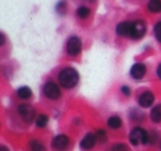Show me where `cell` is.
Here are the masks:
<instances>
[{"label": "cell", "mask_w": 161, "mask_h": 151, "mask_svg": "<svg viewBox=\"0 0 161 151\" xmlns=\"http://www.w3.org/2000/svg\"><path fill=\"white\" fill-rule=\"evenodd\" d=\"M96 141H97L96 136L94 133H91V132L86 133V136L80 141V147L83 149H85V150H90V149H92L95 146Z\"/></svg>", "instance_id": "10"}, {"label": "cell", "mask_w": 161, "mask_h": 151, "mask_svg": "<svg viewBox=\"0 0 161 151\" xmlns=\"http://www.w3.org/2000/svg\"><path fill=\"white\" fill-rule=\"evenodd\" d=\"M30 150L31 151H45V148L40 141L38 140H33L30 143Z\"/></svg>", "instance_id": "18"}, {"label": "cell", "mask_w": 161, "mask_h": 151, "mask_svg": "<svg viewBox=\"0 0 161 151\" xmlns=\"http://www.w3.org/2000/svg\"><path fill=\"white\" fill-rule=\"evenodd\" d=\"M0 151H10V150L6 146H1L0 147Z\"/></svg>", "instance_id": "26"}, {"label": "cell", "mask_w": 161, "mask_h": 151, "mask_svg": "<svg viewBox=\"0 0 161 151\" xmlns=\"http://www.w3.org/2000/svg\"><path fill=\"white\" fill-rule=\"evenodd\" d=\"M67 54L71 56H76L82 51V41L78 36H71L66 43Z\"/></svg>", "instance_id": "3"}, {"label": "cell", "mask_w": 161, "mask_h": 151, "mask_svg": "<svg viewBox=\"0 0 161 151\" xmlns=\"http://www.w3.org/2000/svg\"><path fill=\"white\" fill-rule=\"evenodd\" d=\"M121 93L125 94L126 96H129L130 95V88L128 86H123L121 87Z\"/></svg>", "instance_id": "23"}, {"label": "cell", "mask_w": 161, "mask_h": 151, "mask_svg": "<svg viewBox=\"0 0 161 151\" xmlns=\"http://www.w3.org/2000/svg\"><path fill=\"white\" fill-rule=\"evenodd\" d=\"M47 122H49V117L47 115H43V114L42 115H39L36 119V124L39 128H44L47 125Z\"/></svg>", "instance_id": "16"}, {"label": "cell", "mask_w": 161, "mask_h": 151, "mask_svg": "<svg viewBox=\"0 0 161 151\" xmlns=\"http://www.w3.org/2000/svg\"><path fill=\"white\" fill-rule=\"evenodd\" d=\"M18 113L22 117V119L27 122H31L36 117V110L30 105H20L18 107Z\"/></svg>", "instance_id": "6"}, {"label": "cell", "mask_w": 161, "mask_h": 151, "mask_svg": "<svg viewBox=\"0 0 161 151\" xmlns=\"http://www.w3.org/2000/svg\"><path fill=\"white\" fill-rule=\"evenodd\" d=\"M116 32L120 36H130V33H131V22L125 21V22L118 23L116 27Z\"/></svg>", "instance_id": "11"}, {"label": "cell", "mask_w": 161, "mask_h": 151, "mask_svg": "<svg viewBox=\"0 0 161 151\" xmlns=\"http://www.w3.org/2000/svg\"><path fill=\"white\" fill-rule=\"evenodd\" d=\"M147 31V27H146L145 22L141 20H136L131 22V33H130V38L132 39H141L146 34Z\"/></svg>", "instance_id": "4"}, {"label": "cell", "mask_w": 161, "mask_h": 151, "mask_svg": "<svg viewBox=\"0 0 161 151\" xmlns=\"http://www.w3.org/2000/svg\"><path fill=\"white\" fill-rule=\"evenodd\" d=\"M153 102H154V96L151 92H145V93L141 94L138 98L139 105H140L141 107H143V108L150 107L153 104Z\"/></svg>", "instance_id": "9"}, {"label": "cell", "mask_w": 161, "mask_h": 151, "mask_svg": "<svg viewBox=\"0 0 161 151\" xmlns=\"http://www.w3.org/2000/svg\"><path fill=\"white\" fill-rule=\"evenodd\" d=\"M146 72H147V69H146L145 64H142V63H136L130 69V75L135 80H141L145 76Z\"/></svg>", "instance_id": "8"}, {"label": "cell", "mask_w": 161, "mask_h": 151, "mask_svg": "<svg viewBox=\"0 0 161 151\" xmlns=\"http://www.w3.org/2000/svg\"><path fill=\"white\" fill-rule=\"evenodd\" d=\"M160 148H161V142H160Z\"/></svg>", "instance_id": "27"}, {"label": "cell", "mask_w": 161, "mask_h": 151, "mask_svg": "<svg viewBox=\"0 0 161 151\" xmlns=\"http://www.w3.org/2000/svg\"><path fill=\"white\" fill-rule=\"evenodd\" d=\"M17 94H18V96L21 98V99H29V98L32 96V91L30 87L22 86L17 91Z\"/></svg>", "instance_id": "12"}, {"label": "cell", "mask_w": 161, "mask_h": 151, "mask_svg": "<svg viewBox=\"0 0 161 151\" xmlns=\"http://www.w3.org/2000/svg\"><path fill=\"white\" fill-rule=\"evenodd\" d=\"M43 93H44V95L47 96V98L53 99V100L60 98V96H61L60 88H58V85L53 82H47V84L44 85V87H43Z\"/></svg>", "instance_id": "5"}, {"label": "cell", "mask_w": 161, "mask_h": 151, "mask_svg": "<svg viewBox=\"0 0 161 151\" xmlns=\"http://www.w3.org/2000/svg\"><path fill=\"white\" fill-rule=\"evenodd\" d=\"M157 75H158V77L161 80V64H159L158 67H157Z\"/></svg>", "instance_id": "24"}, {"label": "cell", "mask_w": 161, "mask_h": 151, "mask_svg": "<svg viewBox=\"0 0 161 151\" xmlns=\"http://www.w3.org/2000/svg\"><path fill=\"white\" fill-rule=\"evenodd\" d=\"M107 125H108V127L112 129H118L121 127V119L118 116H112V117L108 119Z\"/></svg>", "instance_id": "15"}, {"label": "cell", "mask_w": 161, "mask_h": 151, "mask_svg": "<svg viewBox=\"0 0 161 151\" xmlns=\"http://www.w3.org/2000/svg\"><path fill=\"white\" fill-rule=\"evenodd\" d=\"M148 136L147 131L145 129L140 128V127H136L134 128L129 133V140L132 144L138 146V144H146L148 142Z\"/></svg>", "instance_id": "2"}, {"label": "cell", "mask_w": 161, "mask_h": 151, "mask_svg": "<svg viewBox=\"0 0 161 151\" xmlns=\"http://www.w3.org/2000/svg\"><path fill=\"white\" fill-rule=\"evenodd\" d=\"M56 11H58V14H64L65 12H66V3H65L64 0L60 1V3H58V5L56 6Z\"/></svg>", "instance_id": "20"}, {"label": "cell", "mask_w": 161, "mask_h": 151, "mask_svg": "<svg viewBox=\"0 0 161 151\" xmlns=\"http://www.w3.org/2000/svg\"><path fill=\"white\" fill-rule=\"evenodd\" d=\"M69 139L66 135H58L53 138L52 140V147H53L55 150L58 151H63L69 147Z\"/></svg>", "instance_id": "7"}, {"label": "cell", "mask_w": 161, "mask_h": 151, "mask_svg": "<svg viewBox=\"0 0 161 151\" xmlns=\"http://www.w3.org/2000/svg\"><path fill=\"white\" fill-rule=\"evenodd\" d=\"M154 36H156L157 40L161 42V21H159L156 25H154Z\"/></svg>", "instance_id": "21"}, {"label": "cell", "mask_w": 161, "mask_h": 151, "mask_svg": "<svg viewBox=\"0 0 161 151\" xmlns=\"http://www.w3.org/2000/svg\"><path fill=\"white\" fill-rule=\"evenodd\" d=\"M112 151H128V148H127V146H125L124 143H118L113 147Z\"/></svg>", "instance_id": "22"}, {"label": "cell", "mask_w": 161, "mask_h": 151, "mask_svg": "<svg viewBox=\"0 0 161 151\" xmlns=\"http://www.w3.org/2000/svg\"><path fill=\"white\" fill-rule=\"evenodd\" d=\"M80 75L73 67H65L58 74V83L64 88H73L77 85Z\"/></svg>", "instance_id": "1"}, {"label": "cell", "mask_w": 161, "mask_h": 151, "mask_svg": "<svg viewBox=\"0 0 161 151\" xmlns=\"http://www.w3.org/2000/svg\"><path fill=\"white\" fill-rule=\"evenodd\" d=\"M5 42H6V38H5V36H3V33H1V45L5 44Z\"/></svg>", "instance_id": "25"}, {"label": "cell", "mask_w": 161, "mask_h": 151, "mask_svg": "<svg viewBox=\"0 0 161 151\" xmlns=\"http://www.w3.org/2000/svg\"><path fill=\"white\" fill-rule=\"evenodd\" d=\"M150 118L153 122L161 121V104L152 108L151 113H150Z\"/></svg>", "instance_id": "14"}, {"label": "cell", "mask_w": 161, "mask_h": 151, "mask_svg": "<svg viewBox=\"0 0 161 151\" xmlns=\"http://www.w3.org/2000/svg\"><path fill=\"white\" fill-rule=\"evenodd\" d=\"M95 136H96L97 141L102 142V143L107 140V133H106V131L103 130V129H98V130L96 131V133H95Z\"/></svg>", "instance_id": "19"}, {"label": "cell", "mask_w": 161, "mask_h": 151, "mask_svg": "<svg viewBox=\"0 0 161 151\" xmlns=\"http://www.w3.org/2000/svg\"><path fill=\"white\" fill-rule=\"evenodd\" d=\"M148 9L153 14L161 12V0H149L148 3Z\"/></svg>", "instance_id": "13"}, {"label": "cell", "mask_w": 161, "mask_h": 151, "mask_svg": "<svg viewBox=\"0 0 161 151\" xmlns=\"http://www.w3.org/2000/svg\"><path fill=\"white\" fill-rule=\"evenodd\" d=\"M90 14H91V10L88 9L87 7H80L77 10H76V14H77V17L78 18H80V19H86V18H88V16H90Z\"/></svg>", "instance_id": "17"}]
</instances>
